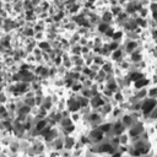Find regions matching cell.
<instances>
[{"label": "cell", "instance_id": "3957f363", "mask_svg": "<svg viewBox=\"0 0 157 157\" xmlns=\"http://www.w3.org/2000/svg\"><path fill=\"white\" fill-rule=\"evenodd\" d=\"M146 82H147V81H139L136 86H137V87H141V86H144V85H145Z\"/></svg>", "mask_w": 157, "mask_h": 157}, {"label": "cell", "instance_id": "7a4b0ae2", "mask_svg": "<svg viewBox=\"0 0 157 157\" xmlns=\"http://www.w3.org/2000/svg\"><path fill=\"white\" fill-rule=\"evenodd\" d=\"M101 150H102V151H111L112 148H111V146H109V145H104V146H102V147H101Z\"/></svg>", "mask_w": 157, "mask_h": 157}, {"label": "cell", "instance_id": "5b68a950", "mask_svg": "<svg viewBox=\"0 0 157 157\" xmlns=\"http://www.w3.org/2000/svg\"><path fill=\"white\" fill-rule=\"evenodd\" d=\"M140 77V74H134V76H133V78H139Z\"/></svg>", "mask_w": 157, "mask_h": 157}, {"label": "cell", "instance_id": "277c9868", "mask_svg": "<svg viewBox=\"0 0 157 157\" xmlns=\"http://www.w3.org/2000/svg\"><path fill=\"white\" fill-rule=\"evenodd\" d=\"M43 126H44V123H43V122H41V123L38 124V126H37V129H38V130H41V129H42Z\"/></svg>", "mask_w": 157, "mask_h": 157}, {"label": "cell", "instance_id": "8992f818", "mask_svg": "<svg viewBox=\"0 0 157 157\" xmlns=\"http://www.w3.org/2000/svg\"><path fill=\"white\" fill-rule=\"evenodd\" d=\"M119 156H120V155H119V153H117V155H114L113 157H119Z\"/></svg>", "mask_w": 157, "mask_h": 157}, {"label": "cell", "instance_id": "6da1fadb", "mask_svg": "<svg viewBox=\"0 0 157 157\" xmlns=\"http://www.w3.org/2000/svg\"><path fill=\"white\" fill-rule=\"evenodd\" d=\"M153 106H155V102H153V101H147V102L145 103V106H144V111H145L146 113H148V112L153 108Z\"/></svg>", "mask_w": 157, "mask_h": 157}]
</instances>
